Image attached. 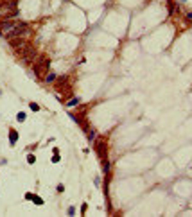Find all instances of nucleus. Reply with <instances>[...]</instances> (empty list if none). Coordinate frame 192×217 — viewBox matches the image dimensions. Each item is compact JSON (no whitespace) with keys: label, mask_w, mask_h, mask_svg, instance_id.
<instances>
[{"label":"nucleus","mask_w":192,"mask_h":217,"mask_svg":"<svg viewBox=\"0 0 192 217\" xmlns=\"http://www.w3.org/2000/svg\"><path fill=\"white\" fill-rule=\"evenodd\" d=\"M27 32H29V25H27L25 22H20V23H16V25H14V29H13L9 34H7V38H9V39H13V38H20V36L27 34Z\"/></svg>","instance_id":"nucleus-1"},{"label":"nucleus","mask_w":192,"mask_h":217,"mask_svg":"<svg viewBox=\"0 0 192 217\" xmlns=\"http://www.w3.org/2000/svg\"><path fill=\"white\" fill-rule=\"evenodd\" d=\"M49 67H50V61H49L47 58H41L40 61L32 67V70H34V74H36L38 77H41V75L47 72V68H49Z\"/></svg>","instance_id":"nucleus-2"},{"label":"nucleus","mask_w":192,"mask_h":217,"mask_svg":"<svg viewBox=\"0 0 192 217\" xmlns=\"http://www.w3.org/2000/svg\"><path fill=\"white\" fill-rule=\"evenodd\" d=\"M95 151L101 160H106V142L104 140H95Z\"/></svg>","instance_id":"nucleus-3"},{"label":"nucleus","mask_w":192,"mask_h":217,"mask_svg":"<svg viewBox=\"0 0 192 217\" xmlns=\"http://www.w3.org/2000/svg\"><path fill=\"white\" fill-rule=\"evenodd\" d=\"M16 142H18V131L16 129H9V144L14 145Z\"/></svg>","instance_id":"nucleus-4"},{"label":"nucleus","mask_w":192,"mask_h":217,"mask_svg":"<svg viewBox=\"0 0 192 217\" xmlns=\"http://www.w3.org/2000/svg\"><path fill=\"white\" fill-rule=\"evenodd\" d=\"M65 104H67V108H72V106H77V104H79V99H77V97H74V99H70V100H67Z\"/></svg>","instance_id":"nucleus-5"},{"label":"nucleus","mask_w":192,"mask_h":217,"mask_svg":"<svg viewBox=\"0 0 192 217\" xmlns=\"http://www.w3.org/2000/svg\"><path fill=\"white\" fill-rule=\"evenodd\" d=\"M56 74H52V72H49V75H47V77H45V83H49V84H50V83H54V81H56Z\"/></svg>","instance_id":"nucleus-6"},{"label":"nucleus","mask_w":192,"mask_h":217,"mask_svg":"<svg viewBox=\"0 0 192 217\" xmlns=\"http://www.w3.org/2000/svg\"><path fill=\"white\" fill-rule=\"evenodd\" d=\"M167 7H169V14H172V13L176 11V4H174L172 0H169V2H167Z\"/></svg>","instance_id":"nucleus-7"},{"label":"nucleus","mask_w":192,"mask_h":217,"mask_svg":"<svg viewBox=\"0 0 192 217\" xmlns=\"http://www.w3.org/2000/svg\"><path fill=\"white\" fill-rule=\"evenodd\" d=\"M86 133H88V140H90V142H95V131H93V129H88Z\"/></svg>","instance_id":"nucleus-8"},{"label":"nucleus","mask_w":192,"mask_h":217,"mask_svg":"<svg viewBox=\"0 0 192 217\" xmlns=\"http://www.w3.org/2000/svg\"><path fill=\"white\" fill-rule=\"evenodd\" d=\"M31 201H34L36 205H43V199H41V197H38V196H34V194H32V199H31Z\"/></svg>","instance_id":"nucleus-9"},{"label":"nucleus","mask_w":192,"mask_h":217,"mask_svg":"<svg viewBox=\"0 0 192 217\" xmlns=\"http://www.w3.org/2000/svg\"><path fill=\"white\" fill-rule=\"evenodd\" d=\"M16 120H18V122H23V120H25V113H23V111H20V113L16 115Z\"/></svg>","instance_id":"nucleus-10"},{"label":"nucleus","mask_w":192,"mask_h":217,"mask_svg":"<svg viewBox=\"0 0 192 217\" xmlns=\"http://www.w3.org/2000/svg\"><path fill=\"white\" fill-rule=\"evenodd\" d=\"M29 106H31V109H32V111H40V106H38L36 102H31Z\"/></svg>","instance_id":"nucleus-11"},{"label":"nucleus","mask_w":192,"mask_h":217,"mask_svg":"<svg viewBox=\"0 0 192 217\" xmlns=\"http://www.w3.org/2000/svg\"><path fill=\"white\" fill-rule=\"evenodd\" d=\"M52 162H54V163H58V162H59V154H58V153H54V156H52Z\"/></svg>","instance_id":"nucleus-12"},{"label":"nucleus","mask_w":192,"mask_h":217,"mask_svg":"<svg viewBox=\"0 0 192 217\" xmlns=\"http://www.w3.org/2000/svg\"><path fill=\"white\" fill-rule=\"evenodd\" d=\"M27 162H29V163H34V162H36V158L32 156V154H29V156H27Z\"/></svg>","instance_id":"nucleus-13"},{"label":"nucleus","mask_w":192,"mask_h":217,"mask_svg":"<svg viewBox=\"0 0 192 217\" xmlns=\"http://www.w3.org/2000/svg\"><path fill=\"white\" fill-rule=\"evenodd\" d=\"M74 214H75V210L70 206V208H68V215H74Z\"/></svg>","instance_id":"nucleus-14"},{"label":"nucleus","mask_w":192,"mask_h":217,"mask_svg":"<svg viewBox=\"0 0 192 217\" xmlns=\"http://www.w3.org/2000/svg\"><path fill=\"white\" fill-rule=\"evenodd\" d=\"M187 16H189V18H190V20H192V13H189V14H187Z\"/></svg>","instance_id":"nucleus-15"}]
</instances>
